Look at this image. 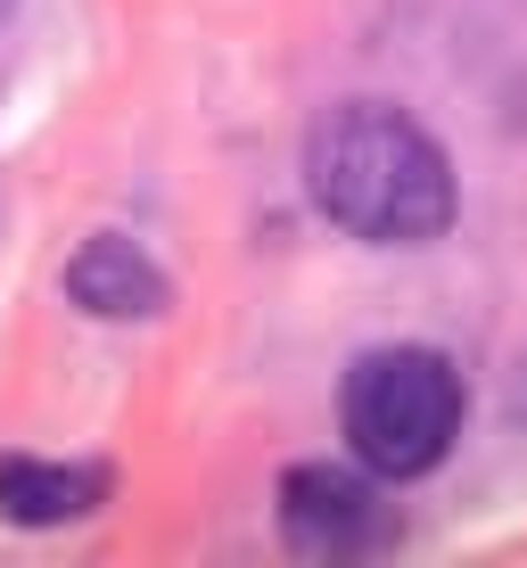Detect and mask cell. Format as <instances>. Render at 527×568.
<instances>
[{"label": "cell", "mask_w": 527, "mask_h": 568, "mask_svg": "<svg viewBox=\"0 0 527 568\" xmlns=\"http://www.w3.org/2000/svg\"><path fill=\"white\" fill-rule=\"evenodd\" d=\"M305 190L363 247H428L462 214L454 156L387 100H338L305 132Z\"/></svg>", "instance_id": "6da1fadb"}, {"label": "cell", "mask_w": 527, "mask_h": 568, "mask_svg": "<svg viewBox=\"0 0 527 568\" xmlns=\"http://www.w3.org/2000/svg\"><path fill=\"white\" fill-rule=\"evenodd\" d=\"M462 413H470V387H462L445 346H371V355L346 363V387H338L346 454L379 486L428 478V469L454 454Z\"/></svg>", "instance_id": "7a4b0ae2"}, {"label": "cell", "mask_w": 527, "mask_h": 568, "mask_svg": "<svg viewBox=\"0 0 527 568\" xmlns=\"http://www.w3.org/2000/svg\"><path fill=\"white\" fill-rule=\"evenodd\" d=\"M281 544L297 560H371L396 544V511L363 462H297L281 478Z\"/></svg>", "instance_id": "3957f363"}, {"label": "cell", "mask_w": 527, "mask_h": 568, "mask_svg": "<svg viewBox=\"0 0 527 568\" xmlns=\"http://www.w3.org/2000/svg\"><path fill=\"white\" fill-rule=\"evenodd\" d=\"M67 297L91 313V322H158L173 305V281L149 264V247H132L124 231H100L67 256Z\"/></svg>", "instance_id": "277c9868"}, {"label": "cell", "mask_w": 527, "mask_h": 568, "mask_svg": "<svg viewBox=\"0 0 527 568\" xmlns=\"http://www.w3.org/2000/svg\"><path fill=\"white\" fill-rule=\"evenodd\" d=\"M115 469L108 462H42V454H0V519L9 527H74L108 511Z\"/></svg>", "instance_id": "5b68a950"}, {"label": "cell", "mask_w": 527, "mask_h": 568, "mask_svg": "<svg viewBox=\"0 0 527 568\" xmlns=\"http://www.w3.org/2000/svg\"><path fill=\"white\" fill-rule=\"evenodd\" d=\"M9 17H17V0H0V33H9Z\"/></svg>", "instance_id": "8992f818"}]
</instances>
